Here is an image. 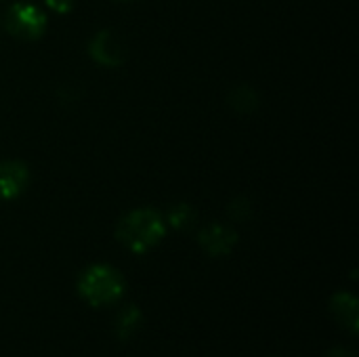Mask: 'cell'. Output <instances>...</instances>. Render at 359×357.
Here are the masks:
<instances>
[{"label":"cell","instance_id":"6da1fadb","mask_svg":"<svg viewBox=\"0 0 359 357\" xmlns=\"http://www.w3.org/2000/svg\"><path fill=\"white\" fill-rule=\"evenodd\" d=\"M166 234L164 217L154 208H137L124 215L116 227V238L130 252L143 255L160 244Z\"/></svg>","mask_w":359,"mask_h":357},{"label":"cell","instance_id":"7a4b0ae2","mask_svg":"<svg viewBox=\"0 0 359 357\" xmlns=\"http://www.w3.org/2000/svg\"><path fill=\"white\" fill-rule=\"evenodd\" d=\"M124 288L122 274L111 265H90L78 278V292L93 307L116 303L124 295Z\"/></svg>","mask_w":359,"mask_h":357},{"label":"cell","instance_id":"3957f363","mask_svg":"<svg viewBox=\"0 0 359 357\" xmlns=\"http://www.w3.org/2000/svg\"><path fill=\"white\" fill-rule=\"evenodd\" d=\"M46 15L32 2H15L6 11V29L21 40H38L46 32Z\"/></svg>","mask_w":359,"mask_h":357},{"label":"cell","instance_id":"277c9868","mask_svg":"<svg viewBox=\"0 0 359 357\" xmlns=\"http://www.w3.org/2000/svg\"><path fill=\"white\" fill-rule=\"evenodd\" d=\"M88 53L97 63L107 65V67L122 65L124 57H126L122 40L111 29H101L99 34H95L88 44Z\"/></svg>","mask_w":359,"mask_h":357},{"label":"cell","instance_id":"5b68a950","mask_svg":"<svg viewBox=\"0 0 359 357\" xmlns=\"http://www.w3.org/2000/svg\"><path fill=\"white\" fill-rule=\"evenodd\" d=\"M29 181V170L23 162L2 160L0 162V202L15 200L23 194Z\"/></svg>","mask_w":359,"mask_h":357},{"label":"cell","instance_id":"8992f818","mask_svg":"<svg viewBox=\"0 0 359 357\" xmlns=\"http://www.w3.org/2000/svg\"><path fill=\"white\" fill-rule=\"evenodd\" d=\"M238 244V234L221 223H215L206 229L200 231V246L204 248V252H208L210 257H223L229 255Z\"/></svg>","mask_w":359,"mask_h":357},{"label":"cell","instance_id":"52a82bcc","mask_svg":"<svg viewBox=\"0 0 359 357\" xmlns=\"http://www.w3.org/2000/svg\"><path fill=\"white\" fill-rule=\"evenodd\" d=\"M330 309H332V314H334V318L339 320L341 326H345L351 335L358 332V299L351 292H339V295H334V299L330 303Z\"/></svg>","mask_w":359,"mask_h":357},{"label":"cell","instance_id":"ba28073f","mask_svg":"<svg viewBox=\"0 0 359 357\" xmlns=\"http://www.w3.org/2000/svg\"><path fill=\"white\" fill-rule=\"evenodd\" d=\"M114 326H116V332H118L120 339H128V337L135 335V332L139 330V326H141V311H139L135 305L124 307V309L118 314Z\"/></svg>","mask_w":359,"mask_h":357},{"label":"cell","instance_id":"9c48e42d","mask_svg":"<svg viewBox=\"0 0 359 357\" xmlns=\"http://www.w3.org/2000/svg\"><path fill=\"white\" fill-rule=\"evenodd\" d=\"M229 103L233 109L246 114V112H255L259 107V95L250 88V86H238L231 95H229Z\"/></svg>","mask_w":359,"mask_h":357},{"label":"cell","instance_id":"30bf717a","mask_svg":"<svg viewBox=\"0 0 359 357\" xmlns=\"http://www.w3.org/2000/svg\"><path fill=\"white\" fill-rule=\"evenodd\" d=\"M164 221H166V225H170L175 229H187L196 221V210L189 204H175L168 210V215H166Z\"/></svg>","mask_w":359,"mask_h":357},{"label":"cell","instance_id":"8fae6325","mask_svg":"<svg viewBox=\"0 0 359 357\" xmlns=\"http://www.w3.org/2000/svg\"><path fill=\"white\" fill-rule=\"evenodd\" d=\"M229 215H231L233 219L242 221V219H246V217L250 215V204H248L244 198H238L236 202H231V206H229Z\"/></svg>","mask_w":359,"mask_h":357},{"label":"cell","instance_id":"7c38bea8","mask_svg":"<svg viewBox=\"0 0 359 357\" xmlns=\"http://www.w3.org/2000/svg\"><path fill=\"white\" fill-rule=\"evenodd\" d=\"M44 2H46V6H48L50 11L61 13V15L69 13L72 6H74V0H44Z\"/></svg>","mask_w":359,"mask_h":357},{"label":"cell","instance_id":"4fadbf2b","mask_svg":"<svg viewBox=\"0 0 359 357\" xmlns=\"http://www.w3.org/2000/svg\"><path fill=\"white\" fill-rule=\"evenodd\" d=\"M328 357H355L353 351H347V349H332Z\"/></svg>","mask_w":359,"mask_h":357}]
</instances>
